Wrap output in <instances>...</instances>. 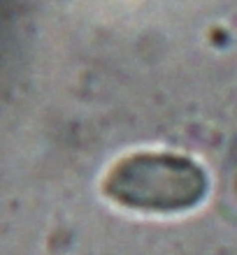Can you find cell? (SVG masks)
<instances>
[{
	"instance_id": "1",
	"label": "cell",
	"mask_w": 237,
	"mask_h": 255,
	"mask_svg": "<svg viewBox=\"0 0 237 255\" xmlns=\"http://www.w3.org/2000/svg\"><path fill=\"white\" fill-rule=\"evenodd\" d=\"M116 200L142 209H182L200 200L205 190L203 172L179 158H130L109 176Z\"/></svg>"
}]
</instances>
